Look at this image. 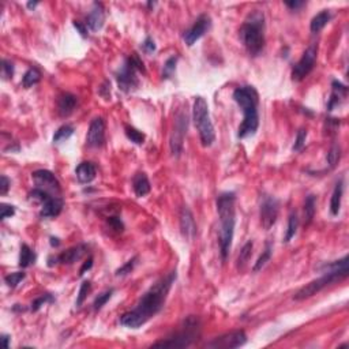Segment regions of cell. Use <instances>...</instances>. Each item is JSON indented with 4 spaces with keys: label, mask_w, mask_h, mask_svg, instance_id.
I'll use <instances>...</instances> for the list:
<instances>
[{
    "label": "cell",
    "mask_w": 349,
    "mask_h": 349,
    "mask_svg": "<svg viewBox=\"0 0 349 349\" xmlns=\"http://www.w3.org/2000/svg\"><path fill=\"white\" fill-rule=\"evenodd\" d=\"M176 63H177V58L176 56H172V58H169L167 61H165V64H164V70H163V78H171L172 76V74L174 72V68H176Z\"/></svg>",
    "instance_id": "ab89813d"
},
{
    "label": "cell",
    "mask_w": 349,
    "mask_h": 349,
    "mask_svg": "<svg viewBox=\"0 0 349 349\" xmlns=\"http://www.w3.org/2000/svg\"><path fill=\"white\" fill-rule=\"evenodd\" d=\"M52 301H55V297L51 293L41 294L40 297H37L36 300H33L32 304H30V310H32L33 312H34V311H38L44 304H47V303H52Z\"/></svg>",
    "instance_id": "8d00e7d4"
},
{
    "label": "cell",
    "mask_w": 349,
    "mask_h": 349,
    "mask_svg": "<svg viewBox=\"0 0 349 349\" xmlns=\"http://www.w3.org/2000/svg\"><path fill=\"white\" fill-rule=\"evenodd\" d=\"M349 274V269L348 266L344 267H336V269H330V270H326L325 274L322 277L316 278L314 281H311L307 285H304L303 288H300L296 293H294L293 299L300 301V300H305L314 296L318 292H321L322 289L327 288L330 287L333 284L338 283L341 280H345L348 277Z\"/></svg>",
    "instance_id": "5b68a950"
},
{
    "label": "cell",
    "mask_w": 349,
    "mask_h": 349,
    "mask_svg": "<svg viewBox=\"0 0 349 349\" xmlns=\"http://www.w3.org/2000/svg\"><path fill=\"white\" fill-rule=\"evenodd\" d=\"M92 266H93V258L92 256H89V259H87L86 262H83V265H82V267L79 269V276H83L87 270H90V269H92Z\"/></svg>",
    "instance_id": "c3c4849f"
},
{
    "label": "cell",
    "mask_w": 349,
    "mask_h": 349,
    "mask_svg": "<svg viewBox=\"0 0 349 349\" xmlns=\"http://www.w3.org/2000/svg\"><path fill=\"white\" fill-rule=\"evenodd\" d=\"M210 27H212V19H210V16L206 15V14H202L201 16L196 18L195 23L184 33L183 40H184L185 44H187L188 47H192L199 38L203 37V36L210 30Z\"/></svg>",
    "instance_id": "7c38bea8"
},
{
    "label": "cell",
    "mask_w": 349,
    "mask_h": 349,
    "mask_svg": "<svg viewBox=\"0 0 349 349\" xmlns=\"http://www.w3.org/2000/svg\"><path fill=\"white\" fill-rule=\"evenodd\" d=\"M272 252H273L272 244H270V243L267 241L266 247H265V250L262 251V254L259 255V258L256 259L255 265H254V267H252V272L256 273V272H259V270H262V267L265 266L267 262L270 261V258H272Z\"/></svg>",
    "instance_id": "f1b7e54d"
},
{
    "label": "cell",
    "mask_w": 349,
    "mask_h": 349,
    "mask_svg": "<svg viewBox=\"0 0 349 349\" xmlns=\"http://www.w3.org/2000/svg\"><path fill=\"white\" fill-rule=\"evenodd\" d=\"M187 127H188V115H187V111L181 109L176 115L174 131H172L171 139H169L171 153L176 158L180 157L183 153V142H184V136L187 134Z\"/></svg>",
    "instance_id": "9c48e42d"
},
{
    "label": "cell",
    "mask_w": 349,
    "mask_h": 349,
    "mask_svg": "<svg viewBox=\"0 0 349 349\" xmlns=\"http://www.w3.org/2000/svg\"><path fill=\"white\" fill-rule=\"evenodd\" d=\"M315 206H316V196L310 194L305 196L304 201V225H310L315 216Z\"/></svg>",
    "instance_id": "4316f807"
},
{
    "label": "cell",
    "mask_w": 349,
    "mask_h": 349,
    "mask_svg": "<svg viewBox=\"0 0 349 349\" xmlns=\"http://www.w3.org/2000/svg\"><path fill=\"white\" fill-rule=\"evenodd\" d=\"M34 262H36V254H34V251L27 244H22L21 252H19V266L26 269V267L34 265Z\"/></svg>",
    "instance_id": "484cf974"
},
{
    "label": "cell",
    "mask_w": 349,
    "mask_h": 349,
    "mask_svg": "<svg viewBox=\"0 0 349 349\" xmlns=\"http://www.w3.org/2000/svg\"><path fill=\"white\" fill-rule=\"evenodd\" d=\"M87 252V245L86 244H78L71 247L68 250L63 251L60 255L56 256V261L58 263L61 265H72L76 261H79L82 256L85 255Z\"/></svg>",
    "instance_id": "d6986e66"
},
{
    "label": "cell",
    "mask_w": 349,
    "mask_h": 349,
    "mask_svg": "<svg viewBox=\"0 0 349 349\" xmlns=\"http://www.w3.org/2000/svg\"><path fill=\"white\" fill-rule=\"evenodd\" d=\"M333 92L330 94V98L327 101V111H333V109L338 107L340 104L343 103V100L347 97V93H348V89L345 85H343L341 82L338 81H333L332 83Z\"/></svg>",
    "instance_id": "7402d4cb"
},
{
    "label": "cell",
    "mask_w": 349,
    "mask_h": 349,
    "mask_svg": "<svg viewBox=\"0 0 349 349\" xmlns=\"http://www.w3.org/2000/svg\"><path fill=\"white\" fill-rule=\"evenodd\" d=\"M234 192H221L217 196V213L220 217V254L223 261H227L233 240L234 225H236V210H234Z\"/></svg>",
    "instance_id": "7a4b0ae2"
},
{
    "label": "cell",
    "mask_w": 349,
    "mask_h": 349,
    "mask_svg": "<svg viewBox=\"0 0 349 349\" xmlns=\"http://www.w3.org/2000/svg\"><path fill=\"white\" fill-rule=\"evenodd\" d=\"M74 134V127L70 124H64L58 128L54 135V143H60V142L67 141L71 135Z\"/></svg>",
    "instance_id": "1f68e13d"
},
{
    "label": "cell",
    "mask_w": 349,
    "mask_h": 349,
    "mask_svg": "<svg viewBox=\"0 0 349 349\" xmlns=\"http://www.w3.org/2000/svg\"><path fill=\"white\" fill-rule=\"evenodd\" d=\"M124 132H125V136L130 139L131 142H134L135 145H143V142H145V135L142 134L141 131H138L136 128H134V127H131V125H125L124 127Z\"/></svg>",
    "instance_id": "d6a6232c"
},
{
    "label": "cell",
    "mask_w": 349,
    "mask_h": 349,
    "mask_svg": "<svg viewBox=\"0 0 349 349\" xmlns=\"http://www.w3.org/2000/svg\"><path fill=\"white\" fill-rule=\"evenodd\" d=\"M132 188H134L135 195L139 196V198L147 195L150 192L152 187H150V181L147 179L146 174L139 172V174H136L134 176V179H132Z\"/></svg>",
    "instance_id": "603a6c76"
},
{
    "label": "cell",
    "mask_w": 349,
    "mask_h": 349,
    "mask_svg": "<svg viewBox=\"0 0 349 349\" xmlns=\"http://www.w3.org/2000/svg\"><path fill=\"white\" fill-rule=\"evenodd\" d=\"M37 4L38 1H29V3H27V7H29V8H34Z\"/></svg>",
    "instance_id": "f5cc1de1"
},
{
    "label": "cell",
    "mask_w": 349,
    "mask_h": 349,
    "mask_svg": "<svg viewBox=\"0 0 349 349\" xmlns=\"http://www.w3.org/2000/svg\"><path fill=\"white\" fill-rule=\"evenodd\" d=\"M297 225H299V218H297V214H296V212H292L291 214H289L288 229H287V233H285V237H284V241H285V243L291 241L292 237L296 234Z\"/></svg>",
    "instance_id": "f546056e"
},
{
    "label": "cell",
    "mask_w": 349,
    "mask_h": 349,
    "mask_svg": "<svg viewBox=\"0 0 349 349\" xmlns=\"http://www.w3.org/2000/svg\"><path fill=\"white\" fill-rule=\"evenodd\" d=\"M305 139H307V130L305 128H300L297 131V135H296V141L293 145V152H299L303 149V146L305 145Z\"/></svg>",
    "instance_id": "60d3db41"
},
{
    "label": "cell",
    "mask_w": 349,
    "mask_h": 349,
    "mask_svg": "<svg viewBox=\"0 0 349 349\" xmlns=\"http://www.w3.org/2000/svg\"><path fill=\"white\" fill-rule=\"evenodd\" d=\"M59 244H60V241L58 237H51V245H52V247H58Z\"/></svg>",
    "instance_id": "816d5d0a"
},
{
    "label": "cell",
    "mask_w": 349,
    "mask_h": 349,
    "mask_svg": "<svg viewBox=\"0 0 349 349\" xmlns=\"http://www.w3.org/2000/svg\"><path fill=\"white\" fill-rule=\"evenodd\" d=\"M240 40L251 56H259L265 48V15L258 10L251 11L240 27Z\"/></svg>",
    "instance_id": "277c9868"
},
{
    "label": "cell",
    "mask_w": 349,
    "mask_h": 349,
    "mask_svg": "<svg viewBox=\"0 0 349 349\" xmlns=\"http://www.w3.org/2000/svg\"><path fill=\"white\" fill-rule=\"evenodd\" d=\"M330 19H332V14H330V11H327V10L321 11L319 14H316V15L311 19V23H310L311 32L319 33L322 29H323V27L326 26L327 23L330 22Z\"/></svg>",
    "instance_id": "d4e9b609"
},
{
    "label": "cell",
    "mask_w": 349,
    "mask_h": 349,
    "mask_svg": "<svg viewBox=\"0 0 349 349\" xmlns=\"http://www.w3.org/2000/svg\"><path fill=\"white\" fill-rule=\"evenodd\" d=\"M201 322L196 316H188L184 321L183 329L180 332L174 333V336L160 340L153 344V347H161V348H187L195 341L199 336Z\"/></svg>",
    "instance_id": "8992f818"
},
{
    "label": "cell",
    "mask_w": 349,
    "mask_h": 349,
    "mask_svg": "<svg viewBox=\"0 0 349 349\" xmlns=\"http://www.w3.org/2000/svg\"><path fill=\"white\" fill-rule=\"evenodd\" d=\"M89 292H90V281H83L81 285V288H79V292H78V296H76L75 305L78 307V308L83 304V301L86 300L87 293H89Z\"/></svg>",
    "instance_id": "f35d334b"
},
{
    "label": "cell",
    "mask_w": 349,
    "mask_h": 349,
    "mask_svg": "<svg viewBox=\"0 0 349 349\" xmlns=\"http://www.w3.org/2000/svg\"><path fill=\"white\" fill-rule=\"evenodd\" d=\"M340 158H341V147L338 146V145H333L332 147H330V150H329V153H327V164H329V168L333 169L337 167L338 161H340Z\"/></svg>",
    "instance_id": "836d02e7"
},
{
    "label": "cell",
    "mask_w": 349,
    "mask_h": 349,
    "mask_svg": "<svg viewBox=\"0 0 349 349\" xmlns=\"http://www.w3.org/2000/svg\"><path fill=\"white\" fill-rule=\"evenodd\" d=\"M87 27L92 30V32H98L101 27L104 26V22H105V11L101 3H93L90 12L87 14L86 18Z\"/></svg>",
    "instance_id": "e0dca14e"
},
{
    "label": "cell",
    "mask_w": 349,
    "mask_h": 349,
    "mask_svg": "<svg viewBox=\"0 0 349 349\" xmlns=\"http://www.w3.org/2000/svg\"><path fill=\"white\" fill-rule=\"evenodd\" d=\"M174 280H176V270L171 272L168 276H165L161 280H158L157 283L150 287V289L139 299L134 310L128 311L120 316V323L130 329H138L142 325H145L149 319H152L153 316L161 311L165 304V300L168 297L169 291L172 288Z\"/></svg>",
    "instance_id": "6da1fadb"
},
{
    "label": "cell",
    "mask_w": 349,
    "mask_h": 349,
    "mask_svg": "<svg viewBox=\"0 0 349 349\" xmlns=\"http://www.w3.org/2000/svg\"><path fill=\"white\" fill-rule=\"evenodd\" d=\"M32 179L37 188L48 191V192H56V194L60 192L59 180L56 179V176L51 171H47V169L34 171L32 174Z\"/></svg>",
    "instance_id": "5bb4252c"
},
{
    "label": "cell",
    "mask_w": 349,
    "mask_h": 349,
    "mask_svg": "<svg viewBox=\"0 0 349 349\" xmlns=\"http://www.w3.org/2000/svg\"><path fill=\"white\" fill-rule=\"evenodd\" d=\"M141 47H142V51L147 55L154 54V52H156V43H154V40H153L152 37L145 38V41L142 43Z\"/></svg>",
    "instance_id": "ee69618b"
},
{
    "label": "cell",
    "mask_w": 349,
    "mask_h": 349,
    "mask_svg": "<svg viewBox=\"0 0 349 349\" xmlns=\"http://www.w3.org/2000/svg\"><path fill=\"white\" fill-rule=\"evenodd\" d=\"M316 55H318V45L312 44L311 47L305 49V52L301 56V59L294 64L292 68V79L293 81H303L305 76L314 70L316 61Z\"/></svg>",
    "instance_id": "30bf717a"
},
{
    "label": "cell",
    "mask_w": 349,
    "mask_h": 349,
    "mask_svg": "<svg viewBox=\"0 0 349 349\" xmlns=\"http://www.w3.org/2000/svg\"><path fill=\"white\" fill-rule=\"evenodd\" d=\"M63 199L59 196L51 195L41 205V212H40V217L41 218H56L59 216L61 210H63Z\"/></svg>",
    "instance_id": "ac0fdd59"
},
{
    "label": "cell",
    "mask_w": 349,
    "mask_h": 349,
    "mask_svg": "<svg viewBox=\"0 0 349 349\" xmlns=\"http://www.w3.org/2000/svg\"><path fill=\"white\" fill-rule=\"evenodd\" d=\"M344 194V180L340 179L336 183V187L333 190L332 199H330V213L332 216H337L341 209V201H343Z\"/></svg>",
    "instance_id": "cb8c5ba5"
},
{
    "label": "cell",
    "mask_w": 349,
    "mask_h": 349,
    "mask_svg": "<svg viewBox=\"0 0 349 349\" xmlns=\"http://www.w3.org/2000/svg\"><path fill=\"white\" fill-rule=\"evenodd\" d=\"M252 247H254L252 241H247V243L243 245L239 256H237V269H243V267L247 265V262L250 261L251 254H252Z\"/></svg>",
    "instance_id": "4dcf8cb0"
},
{
    "label": "cell",
    "mask_w": 349,
    "mask_h": 349,
    "mask_svg": "<svg viewBox=\"0 0 349 349\" xmlns=\"http://www.w3.org/2000/svg\"><path fill=\"white\" fill-rule=\"evenodd\" d=\"M247 343V336L243 330H236V332H231L220 336V337L214 338L213 341L207 344V348L214 349H231V348H239L241 345H244Z\"/></svg>",
    "instance_id": "8fae6325"
},
{
    "label": "cell",
    "mask_w": 349,
    "mask_h": 349,
    "mask_svg": "<svg viewBox=\"0 0 349 349\" xmlns=\"http://www.w3.org/2000/svg\"><path fill=\"white\" fill-rule=\"evenodd\" d=\"M105 142V121L103 117H94L87 130L86 143L90 147H101Z\"/></svg>",
    "instance_id": "9a60e30c"
},
{
    "label": "cell",
    "mask_w": 349,
    "mask_h": 349,
    "mask_svg": "<svg viewBox=\"0 0 349 349\" xmlns=\"http://www.w3.org/2000/svg\"><path fill=\"white\" fill-rule=\"evenodd\" d=\"M72 25H74V27H75L76 30L79 32V34H81L82 37L85 38L87 37V27L83 25V23H81L79 21H74L72 22Z\"/></svg>",
    "instance_id": "7dc6e473"
},
{
    "label": "cell",
    "mask_w": 349,
    "mask_h": 349,
    "mask_svg": "<svg viewBox=\"0 0 349 349\" xmlns=\"http://www.w3.org/2000/svg\"><path fill=\"white\" fill-rule=\"evenodd\" d=\"M10 179L5 174H1V177H0V195H5L10 190Z\"/></svg>",
    "instance_id": "bcb514c9"
},
{
    "label": "cell",
    "mask_w": 349,
    "mask_h": 349,
    "mask_svg": "<svg viewBox=\"0 0 349 349\" xmlns=\"http://www.w3.org/2000/svg\"><path fill=\"white\" fill-rule=\"evenodd\" d=\"M1 341H3V347H4L5 349L10 347V336H7V334H1Z\"/></svg>",
    "instance_id": "f907efd6"
},
{
    "label": "cell",
    "mask_w": 349,
    "mask_h": 349,
    "mask_svg": "<svg viewBox=\"0 0 349 349\" xmlns=\"http://www.w3.org/2000/svg\"><path fill=\"white\" fill-rule=\"evenodd\" d=\"M192 119H194L196 130L199 132L202 145L205 147L212 146L216 139V134H214V127L210 120L209 107L203 97H195L194 107H192Z\"/></svg>",
    "instance_id": "52a82bcc"
},
{
    "label": "cell",
    "mask_w": 349,
    "mask_h": 349,
    "mask_svg": "<svg viewBox=\"0 0 349 349\" xmlns=\"http://www.w3.org/2000/svg\"><path fill=\"white\" fill-rule=\"evenodd\" d=\"M138 72L145 74L146 70H145L143 61L134 54L125 59L124 64L121 65V68L116 74L117 86H119L121 92L131 93L138 89V86H139V79L136 76Z\"/></svg>",
    "instance_id": "ba28073f"
},
{
    "label": "cell",
    "mask_w": 349,
    "mask_h": 349,
    "mask_svg": "<svg viewBox=\"0 0 349 349\" xmlns=\"http://www.w3.org/2000/svg\"><path fill=\"white\" fill-rule=\"evenodd\" d=\"M180 231H181V234L187 240L194 239V236L196 234L195 220H194L192 213L187 206L183 207L181 212H180Z\"/></svg>",
    "instance_id": "2e32d148"
},
{
    "label": "cell",
    "mask_w": 349,
    "mask_h": 349,
    "mask_svg": "<svg viewBox=\"0 0 349 349\" xmlns=\"http://www.w3.org/2000/svg\"><path fill=\"white\" fill-rule=\"evenodd\" d=\"M25 277H26V274H25L23 272L11 273V274H8V276H5L4 281L5 284H7V287H10V288H15V287H18V285L25 280Z\"/></svg>",
    "instance_id": "d590c367"
},
{
    "label": "cell",
    "mask_w": 349,
    "mask_h": 349,
    "mask_svg": "<svg viewBox=\"0 0 349 349\" xmlns=\"http://www.w3.org/2000/svg\"><path fill=\"white\" fill-rule=\"evenodd\" d=\"M14 214H15V207L7 205V203H1V206H0V218L1 220L12 217Z\"/></svg>",
    "instance_id": "7bdbcfd3"
},
{
    "label": "cell",
    "mask_w": 349,
    "mask_h": 349,
    "mask_svg": "<svg viewBox=\"0 0 349 349\" xmlns=\"http://www.w3.org/2000/svg\"><path fill=\"white\" fill-rule=\"evenodd\" d=\"M78 100L74 94L71 93H63L59 98H58V112L61 117H67L70 116L74 109L76 107Z\"/></svg>",
    "instance_id": "44dd1931"
},
{
    "label": "cell",
    "mask_w": 349,
    "mask_h": 349,
    "mask_svg": "<svg viewBox=\"0 0 349 349\" xmlns=\"http://www.w3.org/2000/svg\"><path fill=\"white\" fill-rule=\"evenodd\" d=\"M154 5H156V1H149L147 3V7H154Z\"/></svg>",
    "instance_id": "db71d44e"
},
{
    "label": "cell",
    "mask_w": 349,
    "mask_h": 349,
    "mask_svg": "<svg viewBox=\"0 0 349 349\" xmlns=\"http://www.w3.org/2000/svg\"><path fill=\"white\" fill-rule=\"evenodd\" d=\"M75 174L79 183L87 184V183H90V181L96 179V176H97V167L93 163H90V161H83V163H81L76 167Z\"/></svg>",
    "instance_id": "ffe728a7"
},
{
    "label": "cell",
    "mask_w": 349,
    "mask_h": 349,
    "mask_svg": "<svg viewBox=\"0 0 349 349\" xmlns=\"http://www.w3.org/2000/svg\"><path fill=\"white\" fill-rule=\"evenodd\" d=\"M1 76L3 79H11L14 76V64L10 60H3L1 61Z\"/></svg>",
    "instance_id": "b9f144b4"
},
{
    "label": "cell",
    "mask_w": 349,
    "mask_h": 349,
    "mask_svg": "<svg viewBox=\"0 0 349 349\" xmlns=\"http://www.w3.org/2000/svg\"><path fill=\"white\" fill-rule=\"evenodd\" d=\"M233 100L243 112V121L239 125L237 136L244 139L248 136L255 135L259 127V116H258V93L255 87L245 85L237 87L233 92Z\"/></svg>",
    "instance_id": "3957f363"
},
{
    "label": "cell",
    "mask_w": 349,
    "mask_h": 349,
    "mask_svg": "<svg viewBox=\"0 0 349 349\" xmlns=\"http://www.w3.org/2000/svg\"><path fill=\"white\" fill-rule=\"evenodd\" d=\"M136 261H138V258L136 256H134V258H131L130 261H127L123 265V266H120L116 272H115V276L116 277H123V276H127V274H130L132 270H134V267H135L136 265Z\"/></svg>",
    "instance_id": "74e56055"
},
{
    "label": "cell",
    "mask_w": 349,
    "mask_h": 349,
    "mask_svg": "<svg viewBox=\"0 0 349 349\" xmlns=\"http://www.w3.org/2000/svg\"><path fill=\"white\" fill-rule=\"evenodd\" d=\"M112 294H114V289H108V291H105V292H103L101 294H98L97 297H96V300H94V303H93L94 311L101 310L104 305L107 304V301L112 297Z\"/></svg>",
    "instance_id": "e575fe53"
},
{
    "label": "cell",
    "mask_w": 349,
    "mask_h": 349,
    "mask_svg": "<svg viewBox=\"0 0 349 349\" xmlns=\"http://www.w3.org/2000/svg\"><path fill=\"white\" fill-rule=\"evenodd\" d=\"M107 224L109 225V228L114 229L115 232H121L124 229V225L121 223V220L119 217H109L107 220Z\"/></svg>",
    "instance_id": "f6af8a7d"
},
{
    "label": "cell",
    "mask_w": 349,
    "mask_h": 349,
    "mask_svg": "<svg viewBox=\"0 0 349 349\" xmlns=\"http://www.w3.org/2000/svg\"><path fill=\"white\" fill-rule=\"evenodd\" d=\"M40 79H41V72H40V70L36 68V67H32V68H29V70L26 71V74L23 75L22 85H23V87L29 89V87L37 85L38 82H40Z\"/></svg>",
    "instance_id": "83f0119b"
},
{
    "label": "cell",
    "mask_w": 349,
    "mask_h": 349,
    "mask_svg": "<svg viewBox=\"0 0 349 349\" xmlns=\"http://www.w3.org/2000/svg\"><path fill=\"white\" fill-rule=\"evenodd\" d=\"M261 223L262 227L269 231L276 224L278 217V201L274 196L265 195L261 202Z\"/></svg>",
    "instance_id": "4fadbf2b"
},
{
    "label": "cell",
    "mask_w": 349,
    "mask_h": 349,
    "mask_svg": "<svg viewBox=\"0 0 349 349\" xmlns=\"http://www.w3.org/2000/svg\"><path fill=\"white\" fill-rule=\"evenodd\" d=\"M304 4H305L304 1H299V0H294V1H285V5L293 11L299 10L300 7H303Z\"/></svg>",
    "instance_id": "681fc988"
}]
</instances>
